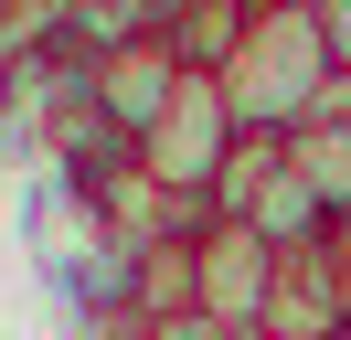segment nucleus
<instances>
[{"label": "nucleus", "instance_id": "obj_4", "mask_svg": "<svg viewBox=\"0 0 351 340\" xmlns=\"http://www.w3.org/2000/svg\"><path fill=\"white\" fill-rule=\"evenodd\" d=\"M192 308L223 319L234 340H266V319H277V255L245 223H223V212L192 234Z\"/></svg>", "mask_w": 351, "mask_h": 340}, {"label": "nucleus", "instance_id": "obj_2", "mask_svg": "<svg viewBox=\"0 0 351 340\" xmlns=\"http://www.w3.org/2000/svg\"><path fill=\"white\" fill-rule=\"evenodd\" d=\"M213 212H223V223H245L277 266L330 245V212H319V191L298 181L287 138H234V160H223V181H213Z\"/></svg>", "mask_w": 351, "mask_h": 340}, {"label": "nucleus", "instance_id": "obj_9", "mask_svg": "<svg viewBox=\"0 0 351 340\" xmlns=\"http://www.w3.org/2000/svg\"><path fill=\"white\" fill-rule=\"evenodd\" d=\"M149 340H234V330L202 319V308H171V319H149Z\"/></svg>", "mask_w": 351, "mask_h": 340}, {"label": "nucleus", "instance_id": "obj_7", "mask_svg": "<svg viewBox=\"0 0 351 340\" xmlns=\"http://www.w3.org/2000/svg\"><path fill=\"white\" fill-rule=\"evenodd\" d=\"M287 160H298L308 191H319L330 223H351V117H308V127H287Z\"/></svg>", "mask_w": 351, "mask_h": 340}, {"label": "nucleus", "instance_id": "obj_5", "mask_svg": "<svg viewBox=\"0 0 351 340\" xmlns=\"http://www.w3.org/2000/svg\"><path fill=\"white\" fill-rule=\"evenodd\" d=\"M181 75H192V64H181L171 42L149 32V42H117V53H96V64H86V96H96V117H107L117 138L138 149V138L160 127V106L181 96Z\"/></svg>", "mask_w": 351, "mask_h": 340}, {"label": "nucleus", "instance_id": "obj_6", "mask_svg": "<svg viewBox=\"0 0 351 340\" xmlns=\"http://www.w3.org/2000/svg\"><path fill=\"white\" fill-rule=\"evenodd\" d=\"M160 21H171V0H53L43 32L75 42V53H117V42H149Z\"/></svg>", "mask_w": 351, "mask_h": 340}, {"label": "nucleus", "instance_id": "obj_8", "mask_svg": "<svg viewBox=\"0 0 351 340\" xmlns=\"http://www.w3.org/2000/svg\"><path fill=\"white\" fill-rule=\"evenodd\" d=\"M308 21H319V53H330V75H351V0H308Z\"/></svg>", "mask_w": 351, "mask_h": 340}, {"label": "nucleus", "instance_id": "obj_10", "mask_svg": "<svg viewBox=\"0 0 351 340\" xmlns=\"http://www.w3.org/2000/svg\"><path fill=\"white\" fill-rule=\"evenodd\" d=\"M0 127H11V42H0Z\"/></svg>", "mask_w": 351, "mask_h": 340}, {"label": "nucleus", "instance_id": "obj_1", "mask_svg": "<svg viewBox=\"0 0 351 340\" xmlns=\"http://www.w3.org/2000/svg\"><path fill=\"white\" fill-rule=\"evenodd\" d=\"M223 106H234L245 138H287V127L319 117L330 96V53H319V21H308V0H256V21H245V42L223 53Z\"/></svg>", "mask_w": 351, "mask_h": 340}, {"label": "nucleus", "instance_id": "obj_3", "mask_svg": "<svg viewBox=\"0 0 351 340\" xmlns=\"http://www.w3.org/2000/svg\"><path fill=\"white\" fill-rule=\"evenodd\" d=\"M234 138H245V127H234V106H223V85L213 75H181V96L160 106V127L138 138V181H160L171 202H213Z\"/></svg>", "mask_w": 351, "mask_h": 340}]
</instances>
